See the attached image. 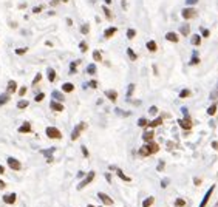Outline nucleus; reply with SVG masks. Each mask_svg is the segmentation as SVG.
I'll return each mask as SVG.
<instances>
[{
	"label": "nucleus",
	"mask_w": 218,
	"mask_h": 207,
	"mask_svg": "<svg viewBox=\"0 0 218 207\" xmlns=\"http://www.w3.org/2000/svg\"><path fill=\"white\" fill-rule=\"evenodd\" d=\"M181 16H182L184 20H192V19H197L198 17V11L195 8H192V6H187V8H184L181 11Z\"/></svg>",
	"instance_id": "f257e3e1"
},
{
	"label": "nucleus",
	"mask_w": 218,
	"mask_h": 207,
	"mask_svg": "<svg viewBox=\"0 0 218 207\" xmlns=\"http://www.w3.org/2000/svg\"><path fill=\"white\" fill-rule=\"evenodd\" d=\"M45 133H46V136H48L50 139H60V138H62L60 130H59V128H56V127H46Z\"/></svg>",
	"instance_id": "f03ea898"
},
{
	"label": "nucleus",
	"mask_w": 218,
	"mask_h": 207,
	"mask_svg": "<svg viewBox=\"0 0 218 207\" xmlns=\"http://www.w3.org/2000/svg\"><path fill=\"white\" fill-rule=\"evenodd\" d=\"M178 124H179L181 128H184L186 131H190V130H192V125H193L189 116H184L182 119H178Z\"/></svg>",
	"instance_id": "7ed1b4c3"
},
{
	"label": "nucleus",
	"mask_w": 218,
	"mask_h": 207,
	"mask_svg": "<svg viewBox=\"0 0 218 207\" xmlns=\"http://www.w3.org/2000/svg\"><path fill=\"white\" fill-rule=\"evenodd\" d=\"M85 128H87V124H85V122H81L78 127H74V130H73V133H71V141H76V139L81 136V131L85 130Z\"/></svg>",
	"instance_id": "20e7f679"
},
{
	"label": "nucleus",
	"mask_w": 218,
	"mask_h": 207,
	"mask_svg": "<svg viewBox=\"0 0 218 207\" xmlns=\"http://www.w3.org/2000/svg\"><path fill=\"white\" fill-rule=\"evenodd\" d=\"M145 147H147V150H149V153H150V155H155V153H158V152H159V145H158L155 141L145 142Z\"/></svg>",
	"instance_id": "39448f33"
},
{
	"label": "nucleus",
	"mask_w": 218,
	"mask_h": 207,
	"mask_svg": "<svg viewBox=\"0 0 218 207\" xmlns=\"http://www.w3.org/2000/svg\"><path fill=\"white\" fill-rule=\"evenodd\" d=\"M214 190H215V186L212 184V187H209V190L206 192V195H204L203 201L200 203V206H198V207H206V206H207V203H209V198H211V195L214 193Z\"/></svg>",
	"instance_id": "423d86ee"
},
{
	"label": "nucleus",
	"mask_w": 218,
	"mask_h": 207,
	"mask_svg": "<svg viewBox=\"0 0 218 207\" xmlns=\"http://www.w3.org/2000/svg\"><path fill=\"white\" fill-rule=\"evenodd\" d=\"M93 179H94V172H90L87 176L84 178V181H82V182H81V184L78 186V189H79V190H82V189H84V187H85L87 184H90V182H91Z\"/></svg>",
	"instance_id": "0eeeda50"
},
{
	"label": "nucleus",
	"mask_w": 218,
	"mask_h": 207,
	"mask_svg": "<svg viewBox=\"0 0 218 207\" xmlns=\"http://www.w3.org/2000/svg\"><path fill=\"white\" fill-rule=\"evenodd\" d=\"M97 198H99V200H101V201H102L105 206H113V200H111L108 195H105V193L99 192V193H97Z\"/></svg>",
	"instance_id": "6e6552de"
},
{
	"label": "nucleus",
	"mask_w": 218,
	"mask_h": 207,
	"mask_svg": "<svg viewBox=\"0 0 218 207\" xmlns=\"http://www.w3.org/2000/svg\"><path fill=\"white\" fill-rule=\"evenodd\" d=\"M166 40L172 42V43H178L179 42V36L175 31H169V33H166Z\"/></svg>",
	"instance_id": "1a4fd4ad"
},
{
	"label": "nucleus",
	"mask_w": 218,
	"mask_h": 207,
	"mask_svg": "<svg viewBox=\"0 0 218 207\" xmlns=\"http://www.w3.org/2000/svg\"><path fill=\"white\" fill-rule=\"evenodd\" d=\"M8 166L11 167L12 170H16V172H19V170L22 168V164H20L17 159H14V158H8Z\"/></svg>",
	"instance_id": "9d476101"
},
{
	"label": "nucleus",
	"mask_w": 218,
	"mask_h": 207,
	"mask_svg": "<svg viewBox=\"0 0 218 207\" xmlns=\"http://www.w3.org/2000/svg\"><path fill=\"white\" fill-rule=\"evenodd\" d=\"M116 33H118V28H116V26H108V28L104 31V37H105V39H110V37H113Z\"/></svg>",
	"instance_id": "9b49d317"
},
{
	"label": "nucleus",
	"mask_w": 218,
	"mask_h": 207,
	"mask_svg": "<svg viewBox=\"0 0 218 207\" xmlns=\"http://www.w3.org/2000/svg\"><path fill=\"white\" fill-rule=\"evenodd\" d=\"M50 108L54 110V111H64V105L59 101H51L50 102Z\"/></svg>",
	"instance_id": "f8f14e48"
},
{
	"label": "nucleus",
	"mask_w": 218,
	"mask_h": 207,
	"mask_svg": "<svg viewBox=\"0 0 218 207\" xmlns=\"http://www.w3.org/2000/svg\"><path fill=\"white\" fill-rule=\"evenodd\" d=\"M16 91H17V82L16 81H9L8 87H6V93L8 94H14Z\"/></svg>",
	"instance_id": "ddd939ff"
},
{
	"label": "nucleus",
	"mask_w": 218,
	"mask_h": 207,
	"mask_svg": "<svg viewBox=\"0 0 218 207\" xmlns=\"http://www.w3.org/2000/svg\"><path fill=\"white\" fill-rule=\"evenodd\" d=\"M153 138H155V133L152 130H147V131L142 133V141L144 142H150V141H153Z\"/></svg>",
	"instance_id": "4468645a"
},
{
	"label": "nucleus",
	"mask_w": 218,
	"mask_h": 207,
	"mask_svg": "<svg viewBox=\"0 0 218 207\" xmlns=\"http://www.w3.org/2000/svg\"><path fill=\"white\" fill-rule=\"evenodd\" d=\"M201 42H203V37H201L200 34H192V37H190V43H192L193 46H200V45H201Z\"/></svg>",
	"instance_id": "2eb2a0df"
},
{
	"label": "nucleus",
	"mask_w": 218,
	"mask_h": 207,
	"mask_svg": "<svg viewBox=\"0 0 218 207\" xmlns=\"http://www.w3.org/2000/svg\"><path fill=\"white\" fill-rule=\"evenodd\" d=\"M179 34L181 36H190V25L189 23H184V25H181V28H179Z\"/></svg>",
	"instance_id": "dca6fc26"
},
{
	"label": "nucleus",
	"mask_w": 218,
	"mask_h": 207,
	"mask_svg": "<svg viewBox=\"0 0 218 207\" xmlns=\"http://www.w3.org/2000/svg\"><path fill=\"white\" fill-rule=\"evenodd\" d=\"M16 200H17L16 193H8V195H5V196H3V201H5L6 204H14V203H16Z\"/></svg>",
	"instance_id": "f3484780"
},
{
	"label": "nucleus",
	"mask_w": 218,
	"mask_h": 207,
	"mask_svg": "<svg viewBox=\"0 0 218 207\" xmlns=\"http://www.w3.org/2000/svg\"><path fill=\"white\" fill-rule=\"evenodd\" d=\"M105 96H107L110 101L116 102V99H118V91H115V90H107V91H105Z\"/></svg>",
	"instance_id": "a211bd4d"
},
{
	"label": "nucleus",
	"mask_w": 218,
	"mask_h": 207,
	"mask_svg": "<svg viewBox=\"0 0 218 207\" xmlns=\"http://www.w3.org/2000/svg\"><path fill=\"white\" fill-rule=\"evenodd\" d=\"M145 48H147L150 53H155V51L158 49V45H156V42L155 40H149L147 43H145Z\"/></svg>",
	"instance_id": "6ab92c4d"
},
{
	"label": "nucleus",
	"mask_w": 218,
	"mask_h": 207,
	"mask_svg": "<svg viewBox=\"0 0 218 207\" xmlns=\"http://www.w3.org/2000/svg\"><path fill=\"white\" fill-rule=\"evenodd\" d=\"M62 91L64 93H71V91H74V85L71 82H65L62 85Z\"/></svg>",
	"instance_id": "aec40b11"
},
{
	"label": "nucleus",
	"mask_w": 218,
	"mask_h": 207,
	"mask_svg": "<svg viewBox=\"0 0 218 207\" xmlns=\"http://www.w3.org/2000/svg\"><path fill=\"white\" fill-rule=\"evenodd\" d=\"M31 131V124L30 122H23V125L19 127V133H30Z\"/></svg>",
	"instance_id": "412c9836"
},
{
	"label": "nucleus",
	"mask_w": 218,
	"mask_h": 207,
	"mask_svg": "<svg viewBox=\"0 0 218 207\" xmlns=\"http://www.w3.org/2000/svg\"><path fill=\"white\" fill-rule=\"evenodd\" d=\"M102 11H104L107 20H113V12H111V9H110L108 6H102Z\"/></svg>",
	"instance_id": "4be33fe9"
},
{
	"label": "nucleus",
	"mask_w": 218,
	"mask_h": 207,
	"mask_svg": "<svg viewBox=\"0 0 218 207\" xmlns=\"http://www.w3.org/2000/svg\"><path fill=\"white\" fill-rule=\"evenodd\" d=\"M79 62H81V60H73V62L70 64V74H76V71H78V65H79Z\"/></svg>",
	"instance_id": "5701e85b"
},
{
	"label": "nucleus",
	"mask_w": 218,
	"mask_h": 207,
	"mask_svg": "<svg viewBox=\"0 0 218 207\" xmlns=\"http://www.w3.org/2000/svg\"><path fill=\"white\" fill-rule=\"evenodd\" d=\"M116 173H118V176H119V178H121L122 181H126V182H130V181H131V178H130V176H127V175H124L121 168H116Z\"/></svg>",
	"instance_id": "b1692460"
},
{
	"label": "nucleus",
	"mask_w": 218,
	"mask_h": 207,
	"mask_svg": "<svg viewBox=\"0 0 218 207\" xmlns=\"http://www.w3.org/2000/svg\"><path fill=\"white\" fill-rule=\"evenodd\" d=\"M46 73H48V81H50V82H54V81H56V71H54L53 68H48Z\"/></svg>",
	"instance_id": "393cba45"
},
{
	"label": "nucleus",
	"mask_w": 218,
	"mask_h": 207,
	"mask_svg": "<svg viewBox=\"0 0 218 207\" xmlns=\"http://www.w3.org/2000/svg\"><path fill=\"white\" fill-rule=\"evenodd\" d=\"M153 203H155V198H153V196H149V198H145V200L142 201V207H152Z\"/></svg>",
	"instance_id": "a878e982"
},
{
	"label": "nucleus",
	"mask_w": 218,
	"mask_h": 207,
	"mask_svg": "<svg viewBox=\"0 0 218 207\" xmlns=\"http://www.w3.org/2000/svg\"><path fill=\"white\" fill-rule=\"evenodd\" d=\"M163 124V118H156L155 121H152V122H149V128H155V127H158V125Z\"/></svg>",
	"instance_id": "bb28decb"
},
{
	"label": "nucleus",
	"mask_w": 218,
	"mask_h": 207,
	"mask_svg": "<svg viewBox=\"0 0 218 207\" xmlns=\"http://www.w3.org/2000/svg\"><path fill=\"white\" fill-rule=\"evenodd\" d=\"M51 96L54 97V101H59V102H62V101H64V94H62L60 91H53V93H51Z\"/></svg>",
	"instance_id": "cd10ccee"
},
{
	"label": "nucleus",
	"mask_w": 218,
	"mask_h": 207,
	"mask_svg": "<svg viewBox=\"0 0 218 207\" xmlns=\"http://www.w3.org/2000/svg\"><path fill=\"white\" fill-rule=\"evenodd\" d=\"M138 153H139V156H142V158H145V156H150V153H149V150H147L145 144H144V145L139 148V152H138Z\"/></svg>",
	"instance_id": "c85d7f7f"
},
{
	"label": "nucleus",
	"mask_w": 218,
	"mask_h": 207,
	"mask_svg": "<svg viewBox=\"0 0 218 207\" xmlns=\"http://www.w3.org/2000/svg\"><path fill=\"white\" fill-rule=\"evenodd\" d=\"M28 105H30V102H28V101H25V99H22V101H19V102H17V108H19V110H23V108H26Z\"/></svg>",
	"instance_id": "c756f323"
},
{
	"label": "nucleus",
	"mask_w": 218,
	"mask_h": 207,
	"mask_svg": "<svg viewBox=\"0 0 218 207\" xmlns=\"http://www.w3.org/2000/svg\"><path fill=\"white\" fill-rule=\"evenodd\" d=\"M127 56L130 57V60H133V62H135V60H138V56H136V53H135L131 48H127Z\"/></svg>",
	"instance_id": "7c9ffc66"
},
{
	"label": "nucleus",
	"mask_w": 218,
	"mask_h": 207,
	"mask_svg": "<svg viewBox=\"0 0 218 207\" xmlns=\"http://www.w3.org/2000/svg\"><path fill=\"white\" fill-rule=\"evenodd\" d=\"M93 60L94 62H101L102 60V54H101V51H93Z\"/></svg>",
	"instance_id": "2f4dec72"
},
{
	"label": "nucleus",
	"mask_w": 218,
	"mask_h": 207,
	"mask_svg": "<svg viewBox=\"0 0 218 207\" xmlns=\"http://www.w3.org/2000/svg\"><path fill=\"white\" fill-rule=\"evenodd\" d=\"M190 94H192V91H190V90H187V88H184V90H181L179 97H181V99H186V97H189Z\"/></svg>",
	"instance_id": "473e14b6"
},
{
	"label": "nucleus",
	"mask_w": 218,
	"mask_h": 207,
	"mask_svg": "<svg viewBox=\"0 0 218 207\" xmlns=\"http://www.w3.org/2000/svg\"><path fill=\"white\" fill-rule=\"evenodd\" d=\"M8 101H9V94H8V93H5V94H0V107H2V105H5Z\"/></svg>",
	"instance_id": "72a5a7b5"
},
{
	"label": "nucleus",
	"mask_w": 218,
	"mask_h": 207,
	"mask_svg": "<svg viewBox=\"0 0 218 207\" xmlns=\"http://www.w3.org/2000/svg\"><path fill=\"white\" fill-rule=\"evenodd\" d=\"M87 73L88 74H91V76H94L96 74V65L94 64H90L87 67Z\"/></svg>",
	"instance_id": "f704fd0d"
},
{
	"label": "nucleus",
	"mask_w": 218,
	"mask_h": 207,
	"mask_svg": "<svg viewBox=\"0 0 218 207\" xmlns=\"http://www.w3.org/2000/svg\"><path fill=\"white\" fill-rule=\"evenodd\" d=\"M215 113H217V104H212V105L207 108V115H209V116H214Z\"/></svg>",
	"instance_id": "c9c22d12"
},
{
	"label": "nucleus",
	"mask_w": 218,
	"mask_h": 207,
	"mask_svg": "<svg viewBox=\"0 0 218 207\" xmlns=\"http://www.w3.org/2000/svg\"><path fill=\"white\" fill-rule=\"evenodd\" d=\"M79 49H81V53H87L88 49V43L85 40H82L81 43H79Z\"/></svg>",
	"instance_id": "e433bc0d"
},
{
	"label": "nucleus",
	"mask_w": 218,
	"mask_h": 207,
	"mask_svg": "<svg viewBox=\"0 0 218 207\" xmlns=\"http://www.w3.org/2000/svg\"><path fill=\"white\" fill-rule=\"evenodd\" d=\"M135 36H136V30H133V28L127 30V39H129V40L135 39Z\"/></svg>",
	"instance_id": "4c0bfd02"
},
{
	"label": "nucleus",
	"mask_w": 218,
	"mask_h": 207,
	"mask_svg": "<svg viewBox=\"0 0 218 207\" xmlns=\"http://www.w3.org/2000/svg\"><path fill=\"white\" fill-rule=\"evenodd\" d=\"M81 33H82V34H88V33H90V25H88V23H84V25L81 26Z\"/></svg>",
	"instance_id": "58836bf2"
},
{
	"label": "nucleus",
	"mask_w": 218,
	"mask_h": 207,
	"mask_svg": "<svg viewBox=\"0 0 218 207\" xmlns=\"http://www.w3.org/2000/svg\"><path fill=\"white\" fill-rule=\"evenodd\" d=\"M198 64H200V59H198L197 53H193V56H192V60H190V65H198Z\"/></svg>",
	"instance_id": "ea45409f"
},
{
	"label": "nucleus",
	"mask_w": 218,
	"mask_h": 207,
	"mask_svg": "<svg viewBox=\"0 0 218 207\" xmlns=\"http://www.w3.org/2000/svg\"><path fill=\"white\" fill-rule=\"evenodd\" d=\"M40 81H42V74H40V73H37V74L34 76V79H33V85H37Z\"/></svg>",
	"instance_id": "a19ab883"
},
{
	"label": "nucleus",
	"mask_w": 218,
	"mask_h": 207,
	"mask_svg": "<svg viewBox=\"0 0 218 207\" xmlns=\"http://www.w3.org/2000/svg\"><path fill=\"white\" fill-rule=\"evenodd\" d=\"M133 91H135V83H130V85H129V90H127V97H131V96H133Z\"/></svg>",
	"instance_id": "79ce46f5"
},
{
	"label": "nucleus",
	"mask_w": 218,
	"mask_h": 207,
	"mask_svg": "<svg viewBox=\"0 0 218 207\" xmlns=\"http://www.w3.org/2000/svg\"><path fill=\"white\" fill-rule=\"evenodd\" d=\"M175 206L176 207H184L186 206V201L181 200V198H178V200H175Z\"/></svg>",
	"instance_id": "37998d69"
},
{
	"label": "nucleus",
	"mask_w": 218,
	"mask_h": 207,
	"mask_svg": "<svg viewBox=\"0 0 218 207\" xmlns=\"http://www.w3.org/2000/svg\"><path fill=\"white\" fill-rule=\"evenodd\" d=\"M138 125H139V127H147V125H149V121H147L145 118H141V119L138 121Z\"/></svg>",
	"instance_id": "c03bdc74"
},
{
	"label": "nucleus",
	"mask_w": 218,
	"mask_h": 207,
	"mask_svg": "<svg viewBox=\"0 0 218 207\" xmlns=\"http://www.w3.org/2000/svg\"><path fill=\"white\" fill-rule=\"evenodd\" d=\"M209 36H211V31H209L207 28H203V30H201V37H206V39H207Z\"/></svg>",
	"instance_id": "a18cd8bd"
},
{
	"label": "nucleus",
	"mask_w": 218,
	"mask_h": 207,
	"mask_svg": "<svg viewBox=\"0 0 218 207\" xmlns=\"http://www.w3.org/2000/svg\"><path fill=\"white\" fill-rule=\"evenodd\" d=\"M26 51H28V48H19V49H16V54L17 56H23Z\"/></svg>",
	"instance_id": "49530a36"
},
{
	"label": "nucleus",
	"mask_w": 218,
	"mask_h": 207,
	"mask_svg": "<svg viewBox=\"0 0 218 207\" xmlns=\"http://www.w3.org/2000/svg\"><path fill=\"white\" fill-rule=\"evenodd\" d=\"M44 97H45V94H44V93H39V94H36L34 101H36V102H42V101H44Z\"/></svg>",
	"instance_id": "de8ad7c7"
},
{
	"label": "nucleus",
	"mask_w": 218,
	"mask_h": 207,
	"mask_svg": "<svg viewBox=\"0 0 218 207\" xmlns=\"http://www.w3.org/2000/svg\"><path fill=\"white\" fill-rule=\"evenodd\" d=\"M87 85L90 87V88H97V81H90Z\"/></svg>",
	"instance_id": "09e8293b"
},
{
	"label": "nucleus",
	"mask_w": 218,
	"mask_h": 207,
	"mask_svg": "<svg viewBox=\"0 0 218 207\" xmlns=\"http://www.w3.org/2000/svg\"><path fill=\"white\" fill-rule=\"evenodd\" d=\"M42 9H44V6H34V8H33V12H34V14H39Z\"/></svg>",
	"instance_id": "8fccbe9b"
},
{
	"label": "nucleus",
	"mask_w": 218,
	"mask_h": 207,
	"mask_svg": "<svg viewBox=\"0 0 218 207\" xmlns=\"http://www.w3.org/2000/svg\"><path fill=\"white\" fill-rule=\"evenodd\" d=\"M198 3V0H186V5L187 6H193V5H197Z\"/></svg>",
	"instance_id": "3c124183"
},
{
	"label": "nucleus",
	"mask_w": 218,
	"mask_h": 207,
	"mask_svg": "<svg viewBox=\"0 0 218 207\" xmlns=\"http://www.w3.org/2000/svg\"><path fill=\"white\" fill-rule=\"evenodd\" d=\"M81 150H82V155H84L85 158H88V150H87V147H85V145H82V148H81Z\"/></svg>",
	"instance_id": "603ef678"
},
{
	"label": "nucleus",
	"mask_w": 218,
	"mask_h": 207,
	"mask_svg": "<svg viewBox=\"0 0 218 207\" xmlns=\"http://www.w3.org/2000/svg\"><path fill=\"white\" fill-rule=\"evenodd\" d=\"M25 93H26V87H22V88L19 90V94H20V96H25Z\"/></svg>",
	"instance_id": "864d4df0"
},
{
	"label": "nucleus",
	"mask_w": 218,
	"mask_h": 207,
	"mask_svg": "<svg viewBox=\"0 0 218 207\" xmlns=\"http://www.w3.org/2000/svg\"><path fill=\"white\" fill-rule=\"evenodd\" d=\"M149 111H150L152 115H156V113H158V108H156V107H152V108H150Z\"/></svg>",
	"instance_id": "5fc2aeb1"
},
{
	"label": "nucleus",
	"mask_w": 218,
	"mask_h": 207,
	"mask_svg": "<svg viewBox=\"0 0 218 207\" xmlns=\"http://www.w3.org/2000/svg\"><path fill=\"white\" fill-rule=\"evenodd\" d=\"M193 182H195V186H200L201 184V179L200 178H193Z\"/></svg>",
	"instance_id": "6e6d98bb"
},
{
	"label": "nucleus",
	"mask_w": 218,
	"mask_h": 207,
	"mask_svg": "<svg viewBox=\"0 0 218 207\" xmlns=\"http://www.w3.org/2000/svg\"><path fill=\"white\" fill-rule=\"evenodd\" d=\"M163 168H164V162H159L158 164V170H163Z\"/></svg>",
	"instance_id": "4d7b16f0"
},
{
	"label": "nucleus",
	"mask_w": 218,
	"mask_h": 207,
	"mask_svg": "<svg viewBox=\"0 0 218 207\" xmlns=\"http://www.w3.org/2000/svg\"><path fill=\"white\" fill-rule=\"evenodd\" d=\"M212 147H214L215 150H218V142H217V141H215V142H212Z\"/></svg>",
	"instance_id": "13d9d810"
},
{
	"label": "nucleus",
	"mask_w": 218,
	"mask_h": 207,
	"mask_svg": "<svg viewBox=\"0 0 218 207\" xmlns=\"http://www.w3.org/2000/svg\"><path fill=\"white\" fill-rule=\"evenodd\" d=\"M67 23H68V25L71 26V25H73V20H71V19H67Z\"/></svg>",
	"instance_id": "bf43d9fd"
},
{
	"label": "nucleus",
	"mask_w": 218,
	"mask_h": 207,
	"mask_svg": "<svg viewBox=\"0 0 218 207\" xmlns=\"http://www.w3.org/2000/svg\"><path fill=\"white\" fill-rule=\"evenodd\" d=\"M105 178H107V181H108V182H110V181H111V176H110V175H108V173H107V175H105Z\"/></svg>",
	"instance_id": "052dcab7"
},
{
	"label": "nucleus",
	"mask_w": 218,
	"mask_h": 207,
	"mask_svg": "<svg viewBox=\"0 0 218 207\" xmlns=\"http://www.w3.org/2000/svg\"><path fill=\"white\" fill-rule=\"evenodd\" d=\"M0 173H2V175L5 173V167H3V166H0Z\"/></svg>",
	"instance_id": "680f3d73"
},
{
	"label": "nucleus",
	"mask_w": 218,
	"mask_h": 207,
	"mask_svg": "<svg viewBox=\"0 0 218 207\" xmlns=\"http://www.w3.org/2000/svg\"><path fill=\"white\" fill-rule=\"evenodd\" d=\"M104 2H105L107 5H110V3H111V0H104Z\"/></svg>",
	"instance_id": "e2e57ef3"
},
{
	"label": "nucleus",
	"mask_w": 218,
	"mask_h": 207,
	"mask_svg": "<svg viewBox=\"0 0 218 207\" xmlns=\"http://www.w3.org/2000/svg\"><path fill=\"white\" fill-rule=\"evenodd\" d=\"M62 2H64V3H67V2H70V0H62Z\"/></svg>",
	"instance_id": "0e129e2a"
},
{
	"label": "nucleus",
	"mask_w": 218,
	"mask_h": 207,
	"mask_svg": "<svg viewBox=\"0 0 218 207\" xmlns=\"http://www.w3.org/2000/svg\"><path fill=\"white\" fill-rule=\"evenodd\" d=\"M87 207H94V206H91V204H90V206H87Z\"/></svg>",
	"instance_id": "69168bd1"
}]
</instances>
